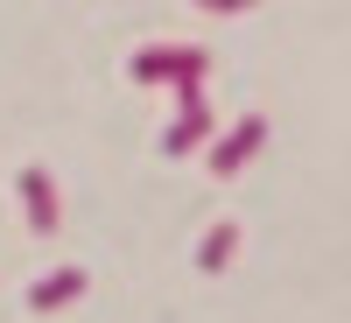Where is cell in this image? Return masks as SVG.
Masks as SVG:
<instances>
[{"instance_id":"1","label":"cell","mask_w":351,"mask_h":323,"mask_svg":"<svg viewBox=\"0 0 351 323\" xmlns=\"http://www.w3.org/2000/svg\"><path fill=\"white\" fill-rule=\"evenodd\" d=\"M204 71H211V56L204 49H141L134 56V77L141 84H204Z\"/></svg>"},{"instance_id":"2","label":"cell","mask_w":351,"mask_h":323,"mask_svg":"<svg viewBox=\"0 0 351 323\" xmlns=\"http://www.w3.org/2000/svg\"><path fill=\"white\" fill-rule=\"evenodd\" d=\"M260 141H267V120L260 112H246L232 134H211V148H204V162H211V176H239L253 155H260Z\"/></svg>"},{"instance_id":"3","label":"cell","mask_w":351,"mask_h":323,"mask_svg":"<svg viewBox=\"0 0 351 323\" xmlns=\"http://www.w3.org/2000/svg\"><path fill=\"white\" fill-rule=\"evenodd\" d=\"M21 211H28V232H56V183L49 169H21Z\"/></svg>"},{"instance_id":"4","label":"cell","mask_w":351,"mask_h":323,"mask_svg":"<svg viewBox=\"0 0 351 323\" xmlns=\"http://www.w3.org/2000/svg\"><path fill=\"white\" fill-rule=\"evenodd\" d=\"M84 288H92V281H84V267H56V274H43L36 288H28V309H36V316H49V309L77 302Z\"/></svg>"},{"instance_id":"5","label":"cell","mask_w":351,"mask_h":323,"mask_svg":"<svg viewBox=\"0 0 351 323\" xmlns=\"http://www.w3.org/2000/svg\"><path fill=\"white\" fill-rule=\"evenodd\" d=\"M211 127H218V120H211V106H204V99L183 106V120L162 134V155H190V148H204V141H211Z\"/></svg>"},{"instance_id":"6","label":"cell","mask_w":351,"mask_h":323,"mask_svg":"<svg viewBox=\"0 0 351 323\" xmlns=\"http://www.w3.org/2000/svg\"><path fill=\"white\" fill-rule=\"evenodd\" d=\"M232 253H239V225L218 218L211 232H204V246H197V267H204V274H225V267H232Z\"/></svg>"},{"instance_id":"7","label":"cell","mask_w":351,"mask_h":323,"mask_svg":"<svg viewBox=\"0 0 351 323\" xmlns=\"http://www.w3.org/2000/svg\"><path fill=\"white\" fill-rule=\"evenodd\" d=\"M197 8H218V14H239V8H253V0H197Z\"/></svg>"}]
</instances>
